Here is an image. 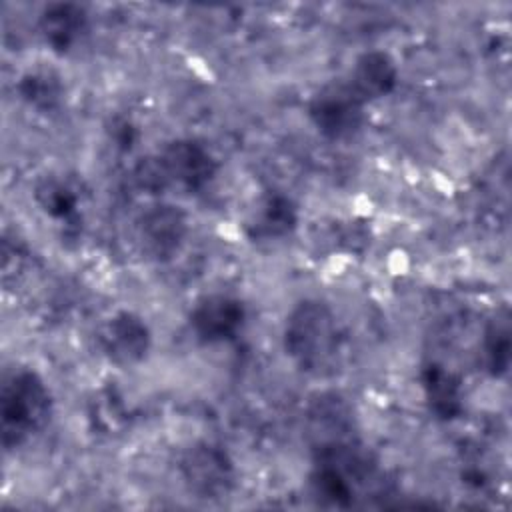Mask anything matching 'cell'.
Here are the masks:
<instances>
[{"label":"cell","mask_w":512,"mask_h":512,"mask_svg":"<svg viewBox=\"0 0 512 512\" xmlns=\"http://www.w3.org/2000/svg\"><path fill=\"white\" fill-rule=\"evenodd\" d=\"M286 348L302 364L326 360L336 344V322L322 302H302L286 322Z\"/></svg>","instance_id":"6da1fadb"},{"label":"cell","mask_w":512,"mask_h":512,"mask_svg":"<svg viewBox=\"0 0 512 512\" xmlns=\"http://www.w3.org/2000/svg\"><path fill=\"white\" fill-rule=\"evenodd\" d=\"M48 390L42 380L32 372H18L4 384L2 392V416L4 436L14 432L24 436L34 430L46 418Z\"/></svg>","instance_id":"7a4b0ae2"},{"label":"cell","mask_w":512,"mask_h":512,"mask_svg":"<svg viewBox=\"0 0 512 512\" xmlns=\"http://www.w3.org/2000/svg\"><path fill=\"white\" fill-rule=\"evenodd\" d=\"M232 462L216 446H196L182 460V476L200 498H220L232 486Z\"/></svg>","instance_id":"3957f363"},{"label":"cell","mask_w":512,"mask_h":512,"mask_svg":"<svg viewBox=\"0 0 512 512\" xmlns=\"http://www.w3.org/2000/svg\"><path fill=\"white\" fill-rule=\"evenodd\" d=\"M186 230V214L178 206L166 202L146 208L138 220L140 244L154 258H164L178 252Z\"/></svg>","instance_id":"277c9868"},{"label":"cell","mask_w":512,"mask_h":512,"mask_svg":"<svg viewBox=\"0 0 512 512\" xmlns=\"http://www.w3.org/2000/svg\"><path fill=\"white\" fill-rule=\"evenodd\" d=\"M102 346L114 362L134 364L150 348L148 326L132 312H116L102 328Z\"/></svg>","instance_id":"5b68a950"},{"label":"cell","mask_w":512,"mask_h":512,"mask_svg":"<svg viewBox=\"0 0 512 512\" xmlns=\"http://www.w3.org/2000/svg\"><path fill=\"white\" fill-rule=\"evenodd\" d=\"M158 158L166 170L168 182H176L186 188H198L214 174V160L202 144L184 140L174 142Z\"/></svg>","instance_id":"8992f818"},{"label":"cell","mask_w":512,"mask_h":512,"mask_svg":"<svg viewBox=\"0 0 512 512\" xmlns=\"http://www.w3.org/2000/svg\"><path fill=\"white\" fill-rule=\"evenodd\" d=\"M396 84V66L384 52L362 54L350 74L348 88L362 102L386 96Z\"/></svg>","instance_id":"52a82bcc"},{"label":"cell","mask_w":512,"mask_h":512,"mask_svg":"<svg viewBox=\"0 0 512 512\" xmlns=\"http://www.w3.org/2000/svg\"><path fill=\"white\" fill-rule=\"evenodd\" d=\"M360 112L362 100L350 88L320 96L312 108L318 128L334 138L350 134L360 122Z\"/></svg>","instance_id":"ba28073f"},{"label":"cell","mask_w":512,"mask_h":512,"mask_svg":"<svg viewBox=\"0 0 512 512\" xmlns=\"http://www.w3.org/2000/svg\"><path fill=\"white\" fill-rule=\"evenodd\" d=\"M242 318L244 312L240 302L228 296H210L196 306L192 314V324L202 338L224 340L240 328Z\"/></svg>","instance_id":"9c48e42d"},{"label":"cell","mask_w":512,"mask_h":512,"mask_svg":"<svg viewBox=\"0 0 512 512\" xmlns=\"http://www.w3.org/2000/svg\"><path fill=\"white\" fill-rule=\"evenodd\" d=\"M82 20L84 14L80 8L72 6V4H60V6H52L44 18H42V26H44V36L58 48L68 46L76 34L82 28Z\"/></svg>","instance_id":"30bf717a"}]
</instances>
